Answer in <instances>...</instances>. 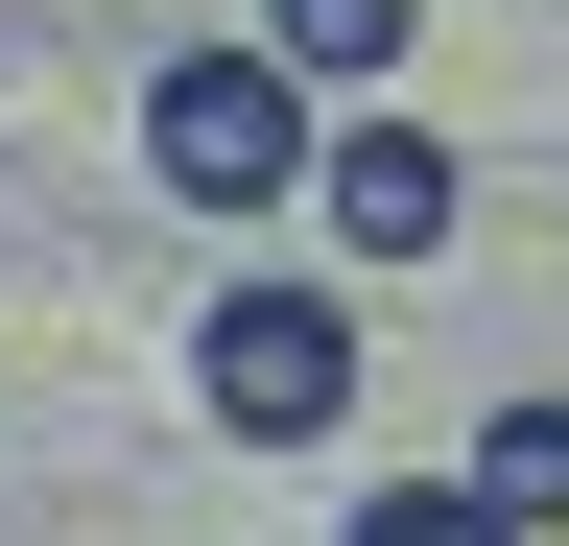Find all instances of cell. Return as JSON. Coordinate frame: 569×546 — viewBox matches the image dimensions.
Here are the masks:
<instances>
[{"mask_svg":"<svg viewBox=\"0 0 569 546\" xmlns=\"http://www.w3.org/2000/svg\"><path fill=\"white\" fill-rule=\"evenodd\" d=\"M475 499L522 523V546H569V380H522V404L475 428Z\"/></svg>","mask_w":569,"mask_h":546,"instance_id":"5b68a950","label":"cell"},{"mask_svg":"<svg viewBox=\"0 0 569 546\" xmlns=\"http://www.w3.org/2000/svg\"><path fill=\"white\" fill-rule=\"evenodd\" d=\"M309 215H332V261H380V286H403V261H451V215H475V167L427 143L403 96H356V119H309Z\"/></svg>","mask_w":569,"mask_h":546,"instance_id":"3957f363","label":"cell"},{"mask_svg":"<svg viewBox=\"0 0 569 546\" xmlns=\"http://www.w3.org/2000/svg\"><path fill=\"white\" fill-rule=\"evenodd\" d=\"M142 167L190 215H309V72L284 48H167L142 72Z\"/></svg>","mask_w":569,"mask_h":546,"instance_id":"6da1fadb","label":"cell"},{"mask_svg":"<svg viewBox=\"0 0 569 546\" xmlns=\"http://www.w3.org/2000/svg\"><path fill=\"white\" fill-rule=\"evenodd\" d=\"M190 404L238 451H332L356 428V286H213L190 309Z\"/></svg>","mask_w":569,"mask_h":546,"instance_id":"7a4b0ae2","label":"cell"},{"mask_svg":"<svg viewBox=\"0 0 569 546\" xmlns=\"http://www.w3.org/2000/svg\"><path fill=\"white\" fill-rule=\"evenodd\" d=\"M261 48H284L309 96H380L403 48H427V0H261Z\"/></svg>","mask_w":569,"mask_h":546,"instance_id":"277c9868","label":"cell"},{"mask_svg":"<svg viewBox=\"0 0 569 546\" xmlns=\"http://www.w3.org/2000/svg\"><path fill=\"white\" fill-rule=\"evenodd\" d=\"M332 546H522V523H498V499H475V475H380V499H356Z\"/></svg>","mask_w":569,"mask_h":546,"instance_id":"8992f818","label":"cell"}]
</instances>
